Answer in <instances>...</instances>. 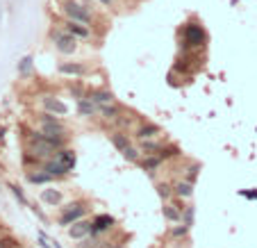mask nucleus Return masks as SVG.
I'll use <instances>...</instances> for the list:
<instances>
[{"instance_id": "obj_8", "label": "nucleus", "mask_w": 257, "mask_h": 248, "mask_svg": "<svg viewBox=\"0 0 257 248\" xmlns=\"http://www.w3.org/2000/svg\"><path fill=\"white\" fill-rule=\"evenodd\" d=\"M55 159L64 166L66 171H71L73 166H75V155H73L71 150H57V155H55Z\"/></svg>"}, {"instance_id": "obj_17", "label": "nucleus", "mask_w": 257, "mask_h": 248, "mask_svg": "<svg viewBox=\"0 0 257 248\" xmlns=\"http://www.w3.org/2000/svg\"><path fill=\"white\" fill-rule=\"evenodd\" d=\"M46 173H50V176H62V173H66V169L64 166H62L60 162H57V159H53V162H48L46 164Z\"/></svg>"}, {"instance_id": "obj_31", "label": "nucleus", "mask_w": 257, "mask_h": 248, "mask_svg": "<svg viewBox=\"0 0 257 248\" xmlns=\"http://www.w3.org/2000/svg\"><path fill=\"white\" fill-rule=\"evenodd\" d=\"M12 189H14V194H16V198H19V201H25V198H23V194H21L19 187H12Z\"/></svg>"}, {"instance_id": "obj_15", "label": "nucleus", "mask_w": 257, "mask_h": 248, "mask_svg": "<svg viewBox=\"0 0 257 248\" xmlns=\"http://www.w3.org/2000/svg\"><path fill=\"white\" fill-rule=\"evenodd\" d=\"M112 144L123 153V150L130 146V141H128V135H123V132H114V135H112Z\"/></svg>"}, {"instance_id": "obj_11", "label": "nucleus", "mask_w": 257, "mask_h": 248, "mask_svg": "<svg viewBox=\"0 0 257 248\" xmlns=\"http://www.w3.org/2000/svg\"><path fill=\"white\" fill-rule=\"evenodd\" d=\"M114 225V219L112 216H107V214H100L93 219V232H100V230H107V228H112Z\"/></svg>"}, {"instance_id": "obj_25", "label": "nucleus", "mask_w": 257, "mask_h": 248, "mask_svg": "<svg viewBox=\"0 0 257 248\" xmlns=\"http://www.w3.org/2000/svg\"><path fill=\"white\" fill-rule=\"evenodd\" d=\"M30 68H32V57H23V59H21V64H19V71L25 75Z\"/></svg>"}, {"instance_id": "obj_16", "label": "nucleus", "mask_w": 257, "mask_h": 248, "mask_svg": "<svg viewBox=\"0 0 257 248\" xmlns=\"http://www.w3.org/2000/svg\"><path fill=\"white\" fill-rule=\"evenodd\" d=\"M175 194H178V196H182V198H189L193 194L192 182H178V184H175Z\"/></svg>"}, {"instance_id": "obj_7", "label": "nucleus", "mask_w": 257, "mask_h": 248, "mask_svg": "<svg viewBox=\"0 0 257 248\" xmlns=\"http://www.w3.org/2000/svg\"><path fill=\"white\" fill-rule=\"evenodd\" d=\"M60 73L62 75H85L86 73V66L85 64H75V62H64V64H60Z\"/></svg>"}, {"instance_id": "obj_4", "label": "nucleus", "mask_w": 257, "mask_h": 248, "mask_svg": "<svg viewBox=\"0 0 257 248\" xmlns=\"http://www.w3.org/2000/svg\"><path fill=\"white\" fill-rule=\"evenodd\" d=\"M41 121H43V135H46V137H62V135H64V125H62L60 121H55V116L46 114Z\"/></svg>"}, {"instance_id": "obj_28", "label": "nucleus", "mask_w": 257, "mask_h": 248, "mask_svg": "<svg viewBox=\"0 0 257 248\" xmlns=\"http://www.w3.org/2000/svg\"><path fill=\"white\" fill-rule=\"evenodd\" d=\"M196 176H198V166L193 164V166H189V173H187V178H189V182H193V180H196Z\"/></svg>"}, {"instance_id": "obj_12", "label": "nucleus", "mask_w": 257, "mask_h": 248, "mask_svg": "<svg viewBox=\"0 0 257 248\" xmlns=\"http://www.w3.org/2000/svg\"><path fill=\"white\" fill-rule=\"evenodd\" d=\"M41 201L55 207V205H60V203H62V194H60V191H55V189H43V191H41Z\"/></svg>"}, {"instance_id": "obj_34", "label": "nucleus", "mask_w": 257, "mask_h": 248, "mask_svg": "<svg viewBox=\"0 0 257 248\" xmlns=\"http://www.w3.org/2000/svg\"><path fill=\"white\" fill-rule=\"evenodd\" d=\"M178 248H180V246H178Z\"/></svg>"}, {"instance_id": "obj_23", "label": "nucleus", "mask_w": 257, "mask_h": 248, "mask_svg": "<svg viewBox=\"0 0 257 248\" xmlns=\"http://www.w3.org/2000/svg\"><path fill=\"white\" fill-rule=\"evenodd\" d=\"M48 180H53L50 173H34V176H30V182H48Z\"/></svg>"}, {"instance_id": "obj_6", "label": "nucleus", "mask_w": 257, "mask_h": 248, "mask_svg": "<svg viewBox=\"0 0 257 248\" xmlns=\"http://www.w3.org/2000/svg\"><path fill=\"white\" fill-rule=\"evenodd\" d=\"M89 232H93V223H85V221H75L73 228H68V237L71 239H82Z\"/></svg>"}, {"instance_id": "obj_13", "label": "nucleus", "mask_w": 257, "mask_h": 248, "mask_svg": "<svg viewBox=\"0 0 257 248\" xmlns=\"http://www.w3.org/2000/svg\"><path fill=\"white\" fill-rule=\"evenodd\" d=\"M66 30L71 34H75V37H82V39L89 37V27H82V23H78V21H68V23H66Z\"/></svg>"}, {"instance_id": "obj_20", "label": "nucleus", "mask_w": 257, "mask_h": 248, "mask_svg": "<svg viewBox=\"0 0 257 248\" xmlns=\"http://www.w3.org/2000/svg\"><path fill=\"white\" fill-rule=\"evenodd\" d=\"M164 216L169 221H178L182 214H180V209H175V205H164Z\"/></svg>"}, {"instance_id": "obj_21", "label": "nucleus", "mask_w": 257, "mask_h": 248, "mask_svg": "<svg viewBox=\"0 0 257 248\" xmlns=\"http://www.w3.org/2000/svg\"><path fill=\"white\" fill-rule=\"evenodd\" d=\"M159 164H162V157H148V159L144 162V171H150V173H152Z\"/></svg>"}, {"instance_id": "obj_3", "label": "nucleus", "mask_w": 257, "mask_h": 248, "mask_svg": "<svg viewBox=\"0 0 257 248\" xmlns=\"http://www.w3.org/2000/svg\"><path fill=\"white\" fill-rule=\"evenodd\" d=\"M185 44L189 48H198V46H203L205 44V32H203V27L200 25H187L185 27Z\"/></svg>"}, {"instance_id": "obj_5", "label": "nucleus", "mask_w": 257, "mask_h": 248, "mask_svg": "<svg viewBox=\"0 0 257 248\" xmlns=\"http://www.w3.org/2000/svg\"><path fill=\"white\" fill-rule=\"evenodd\" d=\"M82 214H85V207H82L80 203H75V205H68V207L64 209V214H62L60 223H62V225H71V223H75L78 219H82Z\"/></svg>"}, {"instance_id": "obj_26", "label": "nucleus", "mask_w": 257, "mask_h": 248, "mask_svg": "<svg viewBox=\"0 0 257 248\" xmlns=\"http://www.w3.org/2000/svg\"><path fill=\"white\" fill-rule=\"evenodd\" d=\"M193 205H189V207L185 209V225H193Z\"/></svg>"}, {"instance_id": "obj_27", "label": "nucleus", "mask_w": 257, "mask_h": 248, "mask_svg": "<svg viewBox=\"0 0 257 248\" xmlns=\"http://www.w3.org/2000/svg\"><path fill=\"white\" fill-rule=\"evenodd\" d=\"M157 191H159V196H162V198H169V196H171V187H169V184H164V182L157 184Z\"/></svg>"}, {"instance_id": "obj_32", "label": "nucleus", "mask_w": 257, "mask_h": 248, "mask_svg": "<svg viewBox=\"0 0 257 248\" xmlns=\"http://www.w3.org/2000/svg\"><path fill=\"white\" fill-rule=\"evenodd\" d=\"M100 5H105V7H112L114 5V0H98Z\"/></svg>"}, {"instance_id": "obj_9", "label": "nucleus", "mask_w": 257, "mask_h": 248, "mask_svg": "<svg viewBox=\"0 0 257 248\" xmlns=\"http://www.w3.org/2000/svg\"><path fill=\"white\" fill-rule=\"evenodd\" d=\"M89 98H91L93 103H98V105H109V103H114V93L105 91V89H98V91L89 93Z\"/></svg>"}, {"instance_id": "obj_29", "label": "nucleus", "mask_w": 257, "mask_h": 248, "mask_svg": "<svg viewBox=\"0 0 257 248\" xmlns=\"http://www.w3.org/2000/svg\"><path fill=\"white\" fill-rule=\"evenodd\" d=\"M189 225H182V228H173V237H185Z\"/></svg>"}, {"instance_id": "obj_18", "label": "nucleus", "mask_w": 257, "mask_h": 248, "mask_svg": "<svg viewBox=\"0 0 257 248\" xmlns=\"http://www.w3.org/2000/svg\"><path fill=\"white\" fill-rule=\"evenodd\" d=\"M159 128L157 125H144V128H139V137L141 139H150V137H155V135H159Z\"/></svg>"}, {"instance_id": "obj_22", "label": "nucleus", "mask_w": 257, "mask_h": 248, "mask_svg": "<svg viewBox=\"0 0 257 248\" xmlns=\"http://www.w3.org/2000/svg\"><path fill=\"white\" fill-rule=\"evenodd\" d=\"M141 148L146 150V155H152V153H155V150H159L162 146H159L157 141H146V139H144V144H141Z\"/></svg>"}, {"instance_id": "obj_19", "label": "nucleus", "mask_w": 257, "mask_h": 248, "mask_svg": "<svg viewBox=\"0 0 257 248\" xmlns=\"http://www.w3.org/2000/svg\"><path fill=\"white\" fill-rule=\"evenodd\" d=\"M100 112H103V116H105V118H112V121H114L116 116H119V107H116L114 103L103 105V107H100Z\"/></svg>"}, {"instance_id": "obj_24", "label": "nucleus", "mask_w": 257, "mask_h": 248, "mask_svg": "<svg viewBox=\"0 0 257 248\" xmlns=\"http://www.w3.org/2000/svg\"><path fill=\"white\" fill-rule=\"evenodd\" d=\"M123 155H126V159H130V162H137V159H139V150L132 148V146H128V148L123 150Z\"/></svg>"}, {"instance_id": "obj_10", "label": "nucleus", "mask_w": 257, "mask_h": 248, "mask_svg": "<svg viewBox=\"0 0 257 248\" xmlns=\"http://www.w3.org/2000/svg\"><path fill=\"white\" fill-rule=\"evenodd\" d=\"M43 105H46V110L55 112L57 116H64L66 112H68V107H66L62 100H57V98H43Z\"/></svg>"}, {"instance_id": "obj_1", "label": "nucleus", "mask_w": 257, "mask_h": 248, "mask_svg": "<svg viewBox=\"0 0 257 248\" xmlns=\"http://www.w3.org/2000/svg\"><path fill=\"white\" fill-rule=\"evenodd\" d=\"M62 9H64V14H66V16H68L71 21H78V23H82V25H89V23H91L89 9H86L85 5L75 2V0H66Z\"/></svg>"}, {"instance_id": "obj_33", "label": "nucleus", "mask_w": 257, "mask_h": 248, "mask_svg": "<svg viewBox=\"0 0 257 248\" xmlns=\"http://www.w3.org/2000/svg\"><path fill=\"white\" fill-rule=\"evenodd\" d=\"M114 248H121V246H114Z\"/></svg>"}, {"instance_id": "obj_14", "label": "nucleus", "mask_w": 257, "mask_h": 248, "mask_svg": "<svg viewBox=\"0 0 257 248\" xmlns=\"http://www.w3.org/2000/svg\"><path fill=\"white\" fill-rule=\"evenodd\" d=\"M78 110H80L82 116H93V112H96V103H93L91 98H80Z\"/></svg>"}, {"instance_id": "obj_30", "label": "nucleus", "mask_w": 257, "mask_h": 248, "mask_svg": "<svg viewBox=\"0 0 257 248\" xmlns=\"http://www.w3.org/2000/svg\"><path fill=\"white\" fill-rule=\"evenodd\" d=\"M241 196H246V198H257V191H241Z\"/></svg>"}, {"instance_id": "obj_2", "label": "nucleus", "mask_w": 257, "mask_h": 248, "mask_svg": "<svg viewBox=\"0 0 257 248\" xmlns=\"http://www.w3.org/2000/svg\"><path fill=\"white\" fill-rule=\"evenodd\" d=\"M53 41H55V48L60 52H64V55H71V52H75V48H78L75 34H71L68 30H66V32H55Z\"/></svg>"}]
</instances>
